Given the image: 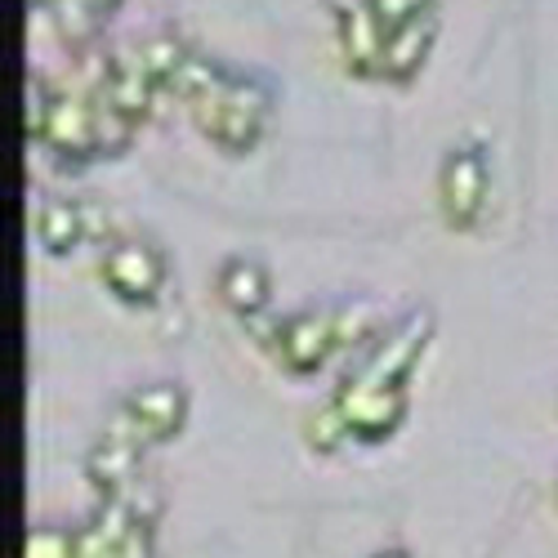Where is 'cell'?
Segmentation results:
<instances>
[{
    "label": "cell",
    "instance_id": "cell-1",
    "mask_svg": "<svg viewBox=\"0 0 558 558\" xmlns=\"http://www.w3.org/2000/svg\"><path fill=\"white\" fill-rule=\"evenodd\" d=\"M183 112L193 117V125L223 157H246L268 130L272 89L251 72H223V81L210 89V95Z\"/></svg>",
    "mask_w": 558,
    "mask_h": 558
},
{
    "label": "cell",
    "instance_id": "cell-2",
    "mask_svg": "<svg viewBox=\"0 0 558 558\" xmlns=\"http://www.w3.org/2000/svg\"><path fill=\"white\" fill-rule=\"evenodd\" d=\"M434 331V317L429 308H407L402 317H389V327L371 340L366 349H357L353 366L344 371L349 380L357 385H380V389H402L411 366L421 362L425 344Z\"/></svg>",
    "mask_w": 558,
    "mask_h": 558
},
{
    "label": "cell",
    "instance_id": "cell-3",
    "mask_svg": "<svg viewBox=\"0 0 558 558\" xmlns=\"http://www.w3.org/2000/svg\"><path fill=\"white\" fill-rule=\"evenodd\" d=\"M259 344L295 380L313 376V371H322L336 353H344L340 349L336 308H295L287 317H277V322H268V331L259 336Z\"/></svg>",
    "mask_w": 558,
    "mask_h": 558
},
{
    "label": "cell",
    "instance_id": "cell-4",
    "mask_svg": "<svg viewBox=\"0 0 558 558\" xmlns=\"http://www.w3.org/2000/svg\"><path fill=\"white\" fill-rule=\"evenodd\" d=\"M183 415H189V393L174 380H144L125 389V398L112 407L104 429L130 438L138 451H148L157 442H170L183 429Z\"/></svg>",
    "mask_w": 558,
    "mask_h": 558
},
{
    "label": "cell",
    "instance_id": "cell-5",
    "mask_svg": "<svg viewBox=\"0 0 558 558\" xmlns=\"http://www.w3.org/2000/svg\"><path fill=\"white\" fill-rule=\"evenodd\" d=\"M99 282L125 308H153L166 291V255L148 238H112L99 255Z\"/></svg>",
    "mask_w": 558,
    "mask_h": 558
},
{
    "label": "cell",
    "instance_id": "cell-6",
    "mask_svg": "<svg viewBox=\"0 0 558 558\" xmlns=\"http://www.w3.org/2000/svg\"><path fill=\"white\" fill-rule=\"evenodd\" d=\"M487 189H492V170H487V153L478 138H464L456 144L442 166H438V206L442 219L460 232L478 228V219L487 215Z\"/></svg>",
    "mask_w": 558,
    "mask_h": 558
},
{
    "label": "cell",
    "instance_id": "cell-7",
    "mask_svg": "<svg viewBox=\"0 0 558 558\" xmlns=\"http://www.w3.org/2000/svg\"><path fill=\"white\" fill-rule=\"evenodd\" d=\"M340 421L349 429V442H362V447H376L385 442L407 415V398L402 389H380V385H357L349 376H340V385L331 389L327 398Z\"/></svg>",
    "mask_w": 558,
    "mask_h": 558
},
{
    "label": "cell",
    "instance_id": "cell-8",
    "mask_svg": "<svg viewBox=\"0 0 558 558\" xmlns=\"http://www.w3.org/2000/svg\"><path fill=\"white\" fill-rule=\"evenodd\" d=\"M331 23H336V45H340V63L357 81H376L380 76V50H385V27L376 10L366 0H327Z\"/></svg>",
    "mask_w": 558,
    "mask_h": 558
},
{
    "label": "cell",
    "instance_id": "cell-9",
    "mask_svg": "<svg viewBox=\"0 0 558 558\" xmlns=\"http://www.w3.org/2000/svg\"><path fill=\"white\" fill-rule=\"evenodd\" d=\"M99 95H104L121 117H130V121L138 125V121L153 117V108H157V99L166 95V89H161L157 76L144 68V59H138L134 45H125V50H112V68H108V81H104Z\"/></svg>",
    "mask_w": 558,
    "mask_h": 558
},
{
    "label": "cell",
    "instance_id": "cell-10",
    "mask_svg": "<svg viewBox=\"0 0 558 558\" xmlns=\"http://www.w3.org/2000/svg\"><path fill=\"white\" fill-rule=\"evenodd\" d=\"M215 295L228 313H238V317H259L268 308V295H272V282H268V272L259 259L251 255H228L215 272Z\"/></svg>",
    "mask_w": 558,
    "mask_h": 558
},
{
    "label": "cell",
    "instance_id": "cell-11",
    "mask_svg": "<svg viewBox=\"0 0 558 558\" xmlns=\"http://www.w3.org/2000/svg\"><path fill=\"white\" fill-rule=\"evenodd\" d=\"M434 14H421L402 27H389L385 32V50H380V76L376 81H389V85H407L415 72L425 68L429 59V45H434Z\"/></svg>",
    "mask_w": 558,
    "mask_h": 558
},
{
    "label": "cell",
    "instance_id": "cell-12",
    "mask_svg": "<svg viewBox=\"0 0 558 558\" xmlns=\"http://www.w3.org/2000/svg\"><path fill=\"white\" fill-rule=\"evenodd\" d=\"M138 451L130 438H121V434H112V429H104L99 434V442L85 451V483L99 492V500L104 496H117L121 487H130L134 478H138Z\"/></svg>",
    "mask_w": 558,
    "mask_h": 558
},
{
    "label": "cell",
    "instance_id": "cell-13",
    "mask_svg": "<svg viewBox=\"0 0 558 558\" xmlns=\"http://www.w3.org/2000/svg\"><path fill=\"white\" fill-rule=\"evenodd\" d=\"M32 232H36V246L45 255L63 259L89 238V215L68 197H40L36 215H32Z\"/></svg>",
    "mask_w": 558,
    "mask_h": 558
},
{
    "label": "cell",
    "instance_id": "cell-14",
    "mask_svg": "<svg viewBox=\"0 0 558 558\" xmlns=\"http://www.w3.org/2000/svg\"><path fill=\"white\" fill-rule=\"evenodd\" d=\"M134 50H138V59H144V68L157 76L161 89H170L174 72L183 68V59L193 54L174 32H153V36H144V40H134Z\"/></svg>",
    "mask_w": 558,
    "mask_h": 558
},
{
    "label": "cell",
    "instance_id": "cell-15",
    "mask_svg": "<svg viewBox=\"0 0 558 558\" xmlns=\"http://www.w3.org/2000/svg\"><path fill=\"white\" fill-rule=\"evenodd\" d=\"M23 558H81L76 527H63V523H36V527L23 536Z\"/></svg>",
    "mask_w": 558,
    "mask_h": 558
},
{
    "label": "cell",
    "instance_id": "cell-16",
    "mask_svg": "<svg viewBox=\"0 0 558 558\" xmlns=\"http://www.w3.org/2000/svg\"><path fill=\"white\" fill-rule=\"evenodd\" d=\"M304 438H308V447H313V451L331 456V451H340V447L349 442V429H344V421H340V411H336L331 402H322V407L308 415Z\"/></svg>",
    "mask_w": 558,
    "mask_h": 558
},
{
    "label": "cell",
    "instance_id": "cell-17",
    "mask_svg": "<svg viewBox=\"0 0 558 558\" xmlns=\"http://www.w3.org/2000/svg\"><path fill=\"white\" fill-rule=\"evenodd\" d=\"M50 104H54V81H45V76H27V85H23V130H27L32 144H36L40 130H45Z\"/></svg>",
    "mask_w": 558,
    "mask_h": 558
},
{
    "label": "cell",
    "instance_id": "cell-18",
    "mask_svg": "<svg viewBox=\"0 0 558 558\" xmlns=\"http://www.w3.org/2000/svg\"><path fill=\"white\" fill-rule=\"evenodd\" d=\"M366 5L376 10V19H380L385 32L389 27H402L411 19H421V14H434V0H366Z\"/></svg>",
    "mask_w": 558,
    "mask_h": 558
},
{
    "label": "cell",
    "instance_id": "cell-19",
    "mask_svg": "<svg viewBox=\"0 0 558 558\" xmlns=\"http://www.w3.org/2000/svg\"><path fill=\"white\" fill-rule=\"evenodd\" d=\"M117 558H153V527H148V523H138V527L125 536V545H121Z\"/></svg>",
    "mask_w": 558,
    "mask_h": 558
},
{
    "label": "cell",
    "instance_id": "cell-20",
    "mask_svg": "<svg viewBox=\"0 0 558 558\" xmlns=\"http://www.w3.org/2000/svg\"><path fill=\"white\" fill-rule=\"evenodd\" d=\"M121 5H125V0H89V10H95L99 19H112Z\"/></svg>",
    "mask_w": 558,
    "mask_h": 558
},
{
    "label": "cell",
    "instance_id": "cell-21",
    "mask_svg": "<svg viewBox=\"0 0 558 558\" xmlns=\"http://www.w3.org/2000/svg\"><path fill=\"white\" fill-rule=\"evenodd\" d=\"M371 558H411V554H407V549H398V545H389V549H376Z\"/></svg>",
    "mask_w": 558,
    "mask_h": 558
},
{
    "label": "cell",
    "instance_id": "cell-22",
    "mask_svg": "<svg viewBox=\"0 0 558 558\" xmlns=\"http://www.w3.org/2000/svg\"><path fill=\"white\" fill-rule=\"evenodd\" d=\"M554 500H558V487H554Z\"/></svg>",
    "mask_w": 558,
    "mask_h": 558
}]
</instances>
